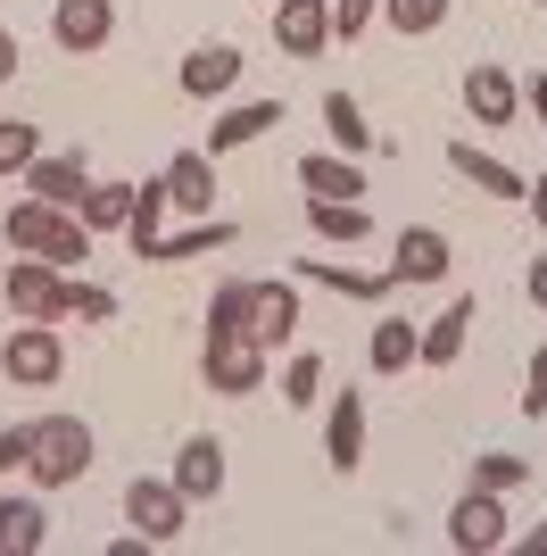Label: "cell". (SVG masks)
<instances>
[{"label":"cell","instance_id":"277c9868","mask_svg":"<svg viewBox=\"0 0 547 556\" xmlns=\"http://www.w3.org/2000/svg\"><path fill=\"white\" fill-rule=\"evenodd\" d=\"M0 291H9V307H17V316H34V325H67L75 275H67V266H50V257H17Z\"/></svg>","mask_w":547,"mask_h":556},{"label":"cell","instance_id":"ba28073f","mask_svg":"<svg viewBox=\"0 0 547 556\" xmlns=\"http://www.w3.org/2000/svg\"><path fill=\"white\" fill-rule=\"evenodd\" d=\"M200 374H207V391L250 399V391H266V349H257V341H207Z\"/></svg>","mask_w":547,"mask_h":556},{"label":"cell","instance_id":"4fadbf2b","mask_svg":"<svg viewBox=\"0 0 547 556\" xmlns=\"http://www.w3.org/2000/svg\"><path fill=\"white\" fill-rule=\"evenodd\" d=\"M448 266H456L448 232H440V225H407V232H398V257H390V282H440Z\"/></svg>","mask_w":547,"mask_h":556},{"label":"cell","instance_id":"d590c367","mask_svg":"<svg viewBox=\"0 0 547 556\" xmlns=\"http://www.w3.org/2000/svg\"><path fill=\"white\" fill-rule=\"evenodd\" d=\"M67 316H84V325H109V316H116V291H100V282H75Z\"/></svg>","mask_w":547,"mask_h":556},{"label":"cell","instance_id":"e575fe53","mask_svg":"<svg viewBox=\"0 0 547 556\" xmlns=\"http://www.w3.org/2000/svg\"><path fill=\"white\" fill-rule=\"evenodd\" d=\"M373 17H382V0H332V42H357Z\"/></svg>","mask_w":547,"mask_h":556},{"label":"cell","instance_id":"83f0119b","mask_svg":"<svg viewBox=\"0 0 547 556\" xmlns=\"http://www.w3.org/2000/svg\"><path fill=\"white\" fill-rule=\"evenodd\" d=\"M323 125H332V150H348V159L373 150V125H365V109L348 92H323Z\"/></svg>","mask_w":547,"mask_h":556},{"label":"cell","instance_id":"d4e9b609","mask_svg":"<svg viewBox=\"0 0 547 556\" xmlns=\"http://www.w3.org/2000/svg\"><path fill=\"white\" fill-rule=\"evenodd\" d=\"M298 275L323 282V291H341V300H390V275H357V266H341V257H307Z\"/></svg>","mask_w":547,"mask_h":556},{"label":"cell","instance_id":"74e56055","mask_svg":"<svg viewBox=\"0 0 547 556\" xmlns=\"http://www.w3.org/2000/svg\"><path fill=\"white\" fill-rule=\"evenodd\" d=\"M25 448H34V432L9 424V432H0V473H25Z\"/></svg>","mask_w":547,"mask_h":556},{"label":"cell","instance_id":"6da1fadb","mask_svg":"<svg viewBox=\"0 0 547 556\" xmlns=\"http://www.w3.org/2000/svg\"><path fill=\"white\" fill-rule=\"evenodd\" d=\"M0 232H9V250L50 257V266H84V257H91V225L75 208H50V200H17Z\"/></svg>","mask_w":547,"mask_h":556},{"label":"cell","instance_id":"44dd1931","mask_svg":"<svg viewBox=\"0 0 547 556\" xmlns=\"http://www.w3.org/2000/svg\"><path fill=\"white\" fill-rule=\"evenodd\" d=\"M298 184H307V200H357L365 175H357L348 150H307V159H298Z\"/></svg>","mask_w":547,"mask_h":556},{"label":"cell","instance_id":"f1b7e54d","mask_svg":"<svg viewBox=\"0 0 547 556\" xmlns=\"http://www.w3.org/2000/svg\"><path fill=\"white\" fill-rule=\"evenodd\" d=\"M75 216H84L91 232H125V225H133V184H91Z\"/></svg>","mask_w":547,"mask_h":556},{"label":"cell","instance_id":"9a60e30c","mask_svg":"<svg viewBox=\"0 0 547 556\" xmlns=\"http://www.w3.org/2000/svg\"><path fill=\"white\" fill-rule=\"evenodd\" d=\"M323 457H332V473H357L365 465V391L332 399V416H323Z\"/></svg>","mask_w":547,"mask_h":556},{"label":"cell","instance_id":"ab89813d","mask_svg":"<svg viewBox=\"0 0 547 556\" xmlns=\"http://www.w3.org/2000/svg\"><path fill=\"white\" fill-rule=\"evenodd\" d=\"M523 291H531V307H547V257H531V275H523Z\"/></svg>","mask_w":547,"mask_h":556},{"label":"cell","instance_id":"4316f807","mask_svg":"<svg viewBox=\"0 0 547 556\" xmlns=\"http://www.w3.org/2000/svg\"><path fill=\"white\" fill-rule=\"evenodd\" d=\"M415 341H423V332H415L407 316H382V325H373V341H365L373 374H407V366H415Z\"/></svg>","mask_w":547,"mask_h":556},{"label":"cell","instance_id":"7402d4cb","mask_svg":"<svg viewBox=\"0 0 547 556\" xmlns=\"http://www.w3.org/2000/svg\"><path fill=\"white\" fill-rule=\"evenodd\" d=\"M232 241V225L225 216H200L191 232H158L150 250H133V257H150V266H182V257H207V250H225Z\"/></svg>","mask_w":547,"mask_h":556},{"label":"cell","instance_id":"ac0fdd59","mask_svg":"<svg viewBox=\"0 0 547 556\" xmlns=\"http://www.w3.org/2000/svg\"><path fill=\"white\" fill-rule=\"evenodd\" d=\"M175 490L200 507V498H216L225 490V441H207V432H191V441L175 448Z\"/></svg>","mask_w":547,"mask_h":556},{"label":"cell","instance_id":"9c48e42d","mask_svg":"<svg viewBox=\"0 0 547 556\" xmlns=\"http://www.w3.org/2000/svg\"><path fill=\"white\" fill-rule=\"evenodd\" d=\"M448 548H465V556L506 548V507H498V490H465V498L448 507Z\"/></svg>","mask_w":547,"mask_h":556},{"label":"cell","instance_id":"4dcf8cb0","mask_svg":"<svg viewBox=\"0 0 547 556\" xmlns=\"http://www.w3.org/2000/svg\"><path fill=\"white\" fill-rule=\"evenodd\" d=\"M448 9H456V0H382V17L398 25V34H440Z\"/></svg>","mask_w":547,"mask_h":556},{"label":"cell","instance_id":"8d00e7d4","mask_svg":"<svg viewBox=\"0 0 547 556\" xmlns=\"http://www.w3.org/2000/svg\"><path fill=\"white\" fill-rule=\"evenodd\" d=\"M523 416H547V349L531 357V374H523Z\"/></svg>","mask_w":547,"mask_h":556},{"label":"cell","instance_id":"d6a6232c","mask_svg":"<svg viewBox=\"0 0 547 556\" xmlns=\"http://www.w3.org/2000/svg\"><path fill=\"white\" fill-rule=\"evenodd\" d=\"M523 473H531V457H514V448H489V457H473V490H498V498L523 482Z\"/></svg>","mask_w":547,"mask_h":556},{"label":"cell","instance_id":"d6986e66","mask_svg":"<svg viewBox=\"0 0 547 556\" xmlns=\"http://www.w3.org/2000/svg\"><path fill=\"white\" fill-rule=\"evenodd\" d=\"M232 84H241V50L232 42H200L191 59H182V92L191 100H225Z\"/></svg>","mask_w":547,"mask_h":556},{"label":"cell","instance_id":"ee69618b","mask_svg":"<svg viewBox=\"0 0 547 556\" xmlns=\"http://www.w3.org/2000/svg\"><path fill=\"white\" fill-rule=\"evenodd\" d=\"M531 9H547V0H531Z\"/></svg>","mask_w":547,"mask_h":556},{"label":"cell","instance_id":"cb8c5ba5","mask_svg":"<svg viewBox=\"0 0 547 556\" xmlns=\"http://www.w3.org/2000/svg\"><path fill=\"white\" fill-rule=\"evenodd\" d=\"M307 232L332 241V250H348V241L373 232V216H365V200H307Z\"/></svg>","mask_w":547,"mask_h":556},{"label":"cell","instance_id":"836d02e7","mask_svg":"<svg viewBox=\"0 0 547 556\" xmlns=\"http://www.w3.org/2000/svg\"><path fill=\"white\" fill-rule=\"evenodd\" d=\"M282 399H291V407H316V399H323V357L298 349L291 366H282Z\"/></svg>","mask_w":547,"mask_h":556},{"label":"cell","instance_id":"ffe728a7","mask_svg":"<svg viewBox=\"0 0 547 556\" xmlns=\"http://www.w3.org/2000/svg\"><path fill=\"white\" fill-rule=\"evenodd\" d=\"M166 200H175L182 216H207V200H216V159H207V150H175V159H166Z\"/></svg>","mask_w":547,"mask_h":556},{"label":"cell","instance_id":"5b68a950","mask_svg":"<svg viewBox=\"0 0 547 556\" xmlns=\"http://www.w3.org/2000/svg\"><path fill=\"white\" fill-rule=\"evenodd\" d=\"M125 523H133L150 548H175L182 523H191V498L175 490V473H166V482H141L133 473V482H125Z\"/></svg>","mask_w":547,"mask_h":556},{"label":"cell","instance_id":"f546056e","mask_svg":"<svg viewBox=\"0 0 547 556\" xmlns=\"http://www.w3.org/2000/svg\"><path fill=\"white\" fill-rule=\"evenodd\" d=\"M166 208H175V200H166V175H158V184H133V225H125V241H133V250H150V241H158V225H166Z\"/></svg>","mask_w":547,"mask_h":556},{"label":"cell","instance_id":"b9f144b4","mask_svg":"<svg viewBox=\"0 0 547 556\" xmlns=\"http://www.w3.org/2000/svg\"><path fill=\"white\" fill-rule=\"evenodd\" d=\"M523 200H531V216H539V232H547V175H539V184L523 191Z\"/></svg>","mask_w":547,"mask_h":556},{"label":"cell","instance_id":"484cf974","mask_svg":"<svg viewBox=\"0 0 547 556\" xmlns=\"http://www.w3.org/2000/svg\"><path fill=\"white\" fill-rule=\"evenodd\" d=\"M207 341H257L250 332V282H216V300H207Z\"/></svg>","mask_w":547,"mask_h":556},{"label":"cell","instance_id":"8fae6325","mask_svg":"<svg viewBox=\"0 0 547 556\" xmlns=\"http://www.w3.org/2000/svg\"><path fill=\"white\" fill-rule=\"evenodd\" d=\"M465 109H473V125H514L523 116V84L506 67H489V59H473L465 67Z\"/></svg>","mask_w":547,"mask_h":556},{"label":"cell","instance_id":"f35d334b","mask_svg":"<svg viewBox=\"0 0 547 556\" xmlns=\"http://www.w3.org/2000/svg\"><path fill=\"white\" fill-rule=\"evenodd\" d=\"M523 109L539 116V134H547V75H531V84H523Z\"/></svg>","mask_w":547,"mask_h":556},{"label":"cell","instance_id":"5bb4252c","mask_svg":"<svg viewBox=\"0 0 547 556\" xmlns=\"http://www.w3.org/2000/svg\"><path fill=\"white\" fill-rule=\"evenodd\" d=\"M250 332H257L266 357L298 332V291H291V282H250Z\"/></svg>","mask_w":547,"mask_h":556},{"label":"cell","instance_id":"7c38bea8","mask_svg":"<svg viewBox=\"0 0 547 556\" xmlns=\"http://www.w3.org/2000/svg\"><path fill=\"white\" fill-rule=\"evenodd\" d=\"M274 42L291 59H323L332 50V0H282L274 9Z\"/></svg>","mask_w":547,"mask_h":556},{"label":"cell","instance_id":"8992f818","mask_svg":"<svg viewBox=\"0 0 547 556\" xmlns=\"http://www.w3.org/2000/svg\"><path fill=\"white\" fill-rule=\"evenodd\" d=\"M473 325H481L473 291H456V300L440 307L432 325H423V341H415V366H423V374H448L456 357H465V341H473Z\"/></svg>","mask_w":547,"mask_h":556},{"label":"cell","instance_id":"2e32d148","mask_svg":"<svg viewBox=\"0 0 547 556\" xmlns=\"http://www.w3.org/2000/svg\"><path fill=\"white\" fill-rule=\"evenodd\" d=\"M448 166H456V175H465V184H473L481 191V200H523V175H514V166H506L498 159V150H473V141H448Z\"/></svg>","mask_w":547,"mask_h":556},{"label":"cell","instance_id":"52a82bcc","mask_svg":"<svg viewBox=\"0 0 547 556\" xmlns=\"http://www.w3.org/2000/svg\"><path fill=\"white\" fill-rule=\"evenodd\" d=\"M109 34H116V9H109V0H50V42L67 50V59L109 50Z\"/></svg>","mask_w":547,"mask_h":556},{"label":"cell","instance_id":"3957f363","mask_svg":"<svg viewBox=\"0 0 547 556\" xmlns=\"http://www.w3.org/2000/svg\"><path fill=\"white\" fill-rule=\"evenodd\" d=\"M0 374H9V382H25V391H50V382L67 374V341H59V325L17 316V325H9V341H0Z\"/></svg>","mask_w":547,"mask_h":556},{"label":"cell","instance_id":"7bdbcfd3","mask_svg":"<svg viewBox=\"0 0 547 556\" xmlns=\"http://www.w3.org/2000/svg\"><path fill=\"white\" fill-rule=\"evenodd\" d=\"M523 556H547V523H539V532H531V540H523Z\"/></svg>","mask_w":547,"mask_h":556},{"label":"cell","instance_id":"603a6c76","mask_svg":"<svg viewBox=\"0 0 547 556\" xmlns=\"http://www.w3.org/2000/svg\"><path fill=\"white\" fill-rule=\"evenodd\" d=\"M50 548V515L34 498H0V556H42Z\"/></svg>","mask_w":547,"mask_h":556},{"label":"cell","instance_id":"7a4b0ae2","mask_svg":"<svg viewBox=\"0 0 547 556\" xmlns=\"http://www.w3.org/2000/svg\"><path fill=\"white\" fill-rule=\"evenodd\" d=\"M34 432V448H25V473L42 490H75L91 473V424L84 416H42V424H25Z\"/></svg>","mask_w":547,"mask_h":556},{"label":"cell","instance_id":"e0dca14e","mask_svg":"<svg viewBox=\"0 0 547 556\" xmlns=\"http://www.w3.org/2000/svg\"><path fill=\"white\" fill-rule=\"evenodd\" d=\"M274 125H282V100H241V109H225L216 125H207V159H225V150H250V141H266Z\"/></svg>","mask_w":547,"mask_h":556},{"label":"cell","instance_id":"30bf717a","mask_svg":"<svg viewBox=\"0 0 547 556\" xmlns=\"http://www.w3.org/2000/svg\"><path fill=\"white\" fill-rule=\"evenodd\" d=\"M25 191H34V200H50V208H84L91 159H84V150H42V159L25 166Z\"/></svg>","mask_w":547,"mask_h":556},{"label":"cell","instance_id":"60d3db41","mask_svg":"<svg viewBox=\"0 0 547 556\" xmlns=\"http://www.w3.org/2000/svg\"><path fill=\"white\" fill-rule=\"evenodd\" d=\"M9 75H17V34L0 25V84H9Z\"/></svg>","mask_w":547,"mask_h":556},{"label":"cell","instance_id":"1f68e13d","mask_svg":"<svg viewBox=\"0 0 547 556\" xmlns=\"http://www.w3.org/2000/svg\"><path fill=\"white\" fill-rule=\"evenodd\" d=\"M34 159H42V134L17 125V116H0V175H25Z\"/></svg>","mask_w":547,"mask_h":556}]
</instances>
